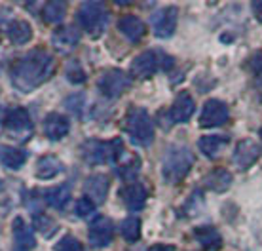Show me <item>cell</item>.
<instances>
[{"label": "cell", "instance_id": "obj_1", "mask_svg": "<svg viewBox=\"0 0 262 251\" xmlns=\"http://www.w3.org/2000/svg\"><path fill=\"white\" fill-rule=\"evenodd\" d=\"M53 71H55V59L52 53L46 50H33L13 63L10 74L13 86L19 92L27 93L50 80Z\"/></svg>", "mask_w": 262, "mask_h": 251}, {"label": "cell", "instance_id": "obj_2", "mask_svg": "<svg viewBox=\"0 0 262 251\" xmlns=\"http://www.w3.org/2000/svg\"><path fill=\"white\" fill-rule=\"evenodd\" d=\"M194 152L188 147H173L167 151L162 164V175L167 185L181 183L194 165Z\"/></svg>", "mask_w": 262, "mask_h": 251}, {"label": "cell", "instance_id": "obj_3", "mask_svg": "<svg viewBox=\"0 0 262 251\" xmlns=\"http://www.w3.org/2000/svg\"><path fill=\"white\" fill-rule=\"evenodd\" d=\"M124 154L122 139H111V141H99L90 139L82 143V158L92 165L99 164H114Z\"/></svg>", "mask_w": 262, "mask_h": 251}, {"label": "cell", "instance_id": "obj_4", "mask_svg": "<svg viewBox=\"0 0 262 251\" xmlns=\"http://www.w3.org/2000/svg\"><path fill=\"white\" fill-rule=\"evenodd\" d=\"M171 65H173V59L167 53L148 50V52L139 53L137 57L133 59V63H131V74L137 76V78H146V76H152L158 69L167 71V69H171Z\"/></svg>", "mask_w": 262, "mask_h": 251}, {"label": "cell", "instance_id": "obj_5", "mask_svg": "<svg viewBox=\"0 0 262 251\" xmlns=\"http://www.w3.org/2000/svg\"><path fill=\"white\" fill-rule=\"evenodd\" d=\"M127 133H129L131 141H135L137 145L146 147L154 141V124H152V118L144 109L135 107L129 111V114H127Z\"/></svg>", "mask_w": 262, "mask_h": 251}, {"label": "cell", "instance_id": "obj_6", "mask_svg": "<svg viewBox=\"0 0 262 251\" xmlns=\"http://www.w3.org/2000/svg\"><path fill=\"white\" fill-rule=\"evenodd\" d=\"M78 23L84 31L97 36L106 29L108 12L101 2H84L78 10Z\"/></svg>", "mask_w": 262, "mask_h": 251}, {"label": "cell", "instance_id": "obj_7", "mask_svg": "<svg viewBox=\"0 0 262 251\" xmlns=\"http://www.w3.org/2000/svg\"><path fill=\"white\" fill-rule=\"evenodd\" d=\"M99 90L103 95L106 97H120L122 93L127 92V88L131 86V76L124 71H120V69H112V71H106L97 82Z\"/></svg>", "mask_w": 262, "mask_h": 251}, {"label": "cell", "instance_id": "obj_8", "mask_svg": "<svg viewBox=\"0 0 262 251\" xmlns=\"http://www.w3.org/2000/svg\"><path fill=\"white\" fill-rule=\"evenodd\" d=\"M4 128L12 133L13 137H17V139H29L34 130L33 120H31L29 113H27L25 109H21V107L12 109V111L6 114V118H4Z\"/></svg>", "mask_w": 262, "mask_h": 251}, {"label": "cell", "instance_id": "obj_9", "mask_svg": "<svg viewBox=\"0 0 262 251\" xmlns=\"http://www.w3.org/2000/svg\"><path fill=\"white\" fill-rule=\"evenodd\" d=\"M230 118L228 105L221 99H209L202 109L200 114V126L202 128H219L224 126Z\"/></svg>", "mask_w": 262, "mask_h": 251}, {"label": "cell", "instance_id": "obj_10", "mask_svg": "<svg viewBox=\"0 0 262 251\" xmlns=\"http://www.w3.org/2000/svg\"><path fill=\"white\" fill-rule=\"evenodd\" d=\"M152 31L158 38H169L177 29V8H162L152 13L150 17Z\"/></svg>", "mask_w": 262, "mask_h": 251}, {"label": "cell", "instance_id": "obj_11", "mask_svg": "<svg viewBox=\"0 0 262 251\" xmlns=\"http://www.w3.org/2000/svg\"><path fill=\"white\" fill-rule=\"evenodd\" d=\"M258 158H260V147L253 139H243V141H239L234 154H232V160L237 165V170H249L251 165L256 164Z\"/></svg>", "mask_w": 262, "mask_h": 251}, {"label": "cell", "instance_id": "obj_12", "mask_svg": "<svg viewBox=\"0 0 262 251\" xmlns=\"http://www.w3.org/2000/svg\"><path fill=\"white\" fill-rule=\"evenodd\" d=\"M90 244L93 247H106L111 245L112 238H114V225L111 219L106 217H97L90 225V232H88Z\"/></svg>", "mask_w": 262, "mask_h": 251}, {"label": "cell", "instance_id": "obj_13", "mask_svg": "<svg viewBox=\"0 0 262 251\" xmlns=\"http://www.w3.org/2000/svg\"><path fill=\"white\" fill-rule=\"evenodd\" d=\"M194 113H196L194 97L188 92H181L173 101V107H171V120L175 124H186Z\"/></svg>", "mask_w": 262, "mask_h": 251}, {"label": "cell", "instance_id": "obj_14", "mask_svg": "<svg viewBox=\"0 0 262 251\" xmlns=\"http://www.w3.org/2000/svg\"><path fill=\"white\" fill-rule=\"evenodd\" d=\"M80 31L76 27L72 25H63L59 29H55L52 34V44L55 50H59V52H71L74 48L78 46L80 42Z\"/></svg>", "mask_w": 262, "mask_h": 251}, {"label": "cell", "instance_id": "obj_15", "mask_svg": "<svg viewBox=\"0 0 262 251\" xmlns=\"http://www.w3.org/2000/svg\"><path fill=\"white\" fill-rule=\"evenodd\" d=\"M108 189H111V181L106 175H92V177L85 179L84 183L85 198L92 200L93 204H103L106 200Z\"/></svg>", "mask_w": 262, "mask_h": 251}, {"label": "cell", "instance_id": "obj_16", "mask_svg": "<svg viewBox=\"0 0 262 251\" xmlns=\"http://www.w3.org/2000/svg\"><path fill=\"white\" fill-rule=\"evenodd\" d=\"M69 130H71V122L63 114L52 113L44 120V133L50 141H61L69 133Z\"/></svg>", "mask_w": 262, "mask_h": 251}, {"label": "cell", "instance_id": "obj_17", "mask_svg": "<svg viewBox=\"0 0 262 251\" xmlns=\"http://www.w3.org/2000/svg\"><path fill=\"white\" fill-rule=\"evenodd\" d=\"M146 196H148L146 189L141 183H131L125 189H122V200H124V204L129 210H133V212L143 210L144 204H146Z\"/></svg>", "mask_w": 262, "mask_h": 251}, {"label": "cell", "instance_id": "obj_18", "mask_svg": "<svg viewBox=\"0 0 262 251\" xmlns=\"http://www.w3.org/2000/svg\"><path fill=\"white\" fill-rule=\"evenodd\" d=\"M118 29L120 33L124 34L127 40H131V42H139L144 36V33H146V27H144V23L139 19L137 15H124V17H120Z\"/></svg>", "mask_w": 262, "mask_h": 251}, {"label": "cell", "instance_id": "obj_19", "mask_svg": "<svg viewBox=\"0 0 262 251\" xmlns=\"http://www.w3.org/2000/svg\"><path fill=\"white\" fill-rule=\"evenodd\" d=\"M205 189L211 192H224L228 191L230 185H232V173L224 168H215L213 172H209L205 175V181H203Z\"/></svg>", "mask_w": 262, "mask_h": 251}, {"label": "cell", "instance_id": "obj_20", "mask_svg": "<svg viewBox=\"0 0 262 251\" xmlns=\"http://www.w3.org/2000/svg\"><path fill=\"white\" fill-rule=\"evenodd\" d=\"M13 238H15L17 247H21V249H31L36 244L33 228H31V225H27L23 217L13 219Z\"/></svg>", "mask_w": 262, "mask_h": 251}, {"label": "cell", "instance_id": "obj_21", "mask_svg": "<svg viewBox=\"0 0 262 251\" xmlns=\"http://www.w3.org/2000/svg\"><path fill=\"white\" fill-rule=\"evenodd\" d=\"M27 160V151L17 147L0 145V164L10 170H21Z\"/></svg>", "mask_w": 262, "mask_h": 251}, {"label": "cell", "instance_id": "obj_22", "mask_svg": "<svg viewBox=\"0 0 262 251\" xmlns=\"http://www.w3.org/2000/svg\"><path fill=\"white\" fill-rule=\"evenodd\" d=\"M194 236L205 249L209 251L221 249V245H223V238H221V234H219L215 226H198V228H194Z\"/></svg>", "mask_w": 262, "mask_h": 251}, {"label": "cell", "instance_id": "obj_23", "mask_svg": "<svg viewBox=\"0 0 262 251\" xmlns=\"http://www.w3.org/2000/svg\"><path fill=\"white\" fill-rule=\"evenodd\" d=\"M228 135H207V137H202L198 141V147L207 158H216L223 152L224 147L228 145Z\"/></svg>", "mask_w": 262, "mask_h": 251}, {"label": "cell", "instance_id": "obj_24", "mask_svg": "<svg viewBox=\"0 0 262 251\" xmlns=\"http://www.w3.org/2000/svg\"><path fill=\"white\" fill-rule=\"evenodd\" d=\"M8 38L12 40L15 46H23L33 38V27L23 19H15L8 25Z\"/></svg>", "mask_w": 262, "mask_h": 251}, {"label": "cell", "instance_id": "obj_25", "mask_svg": "<svg viewBox=\"0 0 262 251\" xmlns=\"http://www.w3.org/2000/svg\"><path fill=\"white\" fill-rule=\"evenodd\" d=\"M63 172V164L59 162V158H55L52 154H46V156H42L38 160V164H36V177L38 179H53L55 175H59Z\"/></svg>", "mask_w": 262, "mask_h": 251}, {"label": "cell", "instance_id": "obj_26", "mask_svg": "<svg viewBox=\"0 0 262 251\" xmlns=\"http://www.w3.org/2000/svg\"><path fill=\"white\" fill-rule=\"evenodd\" d=\"M69 200H71V186L67 185V183L46 191V202L52 207H55V210H65Z\"/></svg>", "mask_w": 262, "mask_h": 251}, {"label": "cell", "instance_id": "obj_27", "mask_svg": "<svg viewBox=\"0 0 262 251\" xmlns=\"http://www.w3.org/2000/svg\"><path fill=\"white\" fill-rule=\"evenodd\" d=\"M67 13V4L61 2V0H52V2H46L44 8H42V17L48 25H57L63 21Z\"/></svg>", "mask_w": 262, "mask_h": 251}, {"label": "cell", "instance_id": "obj_28", "mask_svg": "<svg viewBox=\"0 0 262 251\" xmlns=\"http://www.w3.org/2000/svg\"><path fill=\"white\" fill-rule=\"evenodd\" d=\"M120 234L124 236L125 242H137L141 238V221L137 217H127L122 221V225H120Z\"/></svg>", "mask_w": 262, "mask_h": 251}, {"label": "cell", "instance_id": "obj_29", "mask_svg": "<svg viewBox=\"0 0 262 251\" xmlns=\"http://www.w3.org/2000/svg\"><path fill=\"white\" fill-rule=\"evenodd\" d=\"M34 225H36V228L40 231V234H42V236H46V238H50L53 232L57 231V225H55L48 215H44V213L34 215Z\"/></svg>", "mask_w": 262, "mask_h": 251}, {"label": "cell", "instance_id": "obj_30", "mask_svg": "<svg viewBox=\"0 0 262 251\" xmlns=\"http://www.w3.org/2000/svg\"><path fill=\"white\" fill-rule=\"evenodd\" d=\"M67 78L71 80V82H74V84H82L85 80L84 69L80 67L78 61H71V63L67 65Z\"/></svg>", "mask_w": 262, "mask_h": 251}, {"label": "cell", "instance_id": "obj_31", "mask_svg": "<svg viewBox=\"0 0 262 251\" xmlns=\"http://www.w3.org/2000/svg\"><path fill=\"white\" fill-rule=\"evenodd\" d=\"M53 251H84V247H82V244L74 236H63L55 244V249Z\"/></svg>", "mask_w": 262, "mask_h": 251}, {"label": "cell", "instance_id": "obj_32", "mask_svg": "<svg viewBox=\"0 0 262 251\" xmlns=\"http://www.w3.org/2000/svg\"><path fill=\"white\" fill-rule=\"evenodd\" d=\"M93 212H95V204H93L92 200L85 198V196L76 202V215L78 217H90Z\"/></svg>", "mask_w": 262, "mask_h": 251}, {"label": "cell", "instance_id": "obj_33", "mask_svg": "<svg viewBox=\"0 0 262 251\" xmlns=\"http://www.w3.org/2000/svg\"><path fill=\"white\" fill-rule=\"evenodd\" d=\"M148 251H175V247L167 244H156V245H152Z\"/></svg>", "mask_w": 262, "mask_h": 251}, {"label": "cell", "instance_id": "obj_34", "mask_svg": "<svg viewBox=\"0 0 262 251\" xmlns=\"http://www.w3.org/2000/svg\"><path fill=\"white\" fill-rule=\"evenodd\" d=\"M256 238L260 240V244H262V213L258 215V219H256Z\"/></svg>", "mask_w": 262, "mask_h": 251}, {"label": "cell", "instance_id": "obj_35", "mask_svg": "<svg viewBox=\"0 0 262 251\" xmlns=\"http://www.w3.org/2000/svg\"><path fill=\"white\" fill-rule=\"evenodd\" d=\"M253 10H255L256 17L262 21V2H255V4H253Z\"/></svg>", "mask_w": 262, "mask_h": 251}, {"label": "cell", "instance_id": "obj_36", "mask_svg": "<svg viewBox=\"0 0 262 251\" xmlns=\"http://www.w3.org/2000/svg\"><path fill=\"white\" fill-rule=\"evenodd\" d=\"M256 88H258V95H260V101H262V73L258 74V80H256Z\"/></svg>", "mask_w": 262, "mask_h": 251}, {"label": "cell", "instance_id": "obj_37", "mask_svg": "<svg viewBox=\"0 0 262 251\" xmlns=\"http://www.w3.org/2000/svg\"><path fill=\"white\" fill-rule=\"evenodd\" d=\"M13 251H29V249H21V247H15Z\"/></svg>", "mask_w": 262, "mask_h": 251}, {"label": "cell", "instance_id": "obj_38", "mask_svg": "<svg viewBox=\"0 0 262 251\" xmlns=\"http://www.w3.org/2000/svg\"><path fill=\"white\" fill-rule=\"evenodd\" d=\"M0 191H2V181H0Z\"/></svg>", "mask_w": 262, "mask_h": 251}, {"label": "cell", "instance_id": "obj_39", "mask_svg": "<svg viewBox=\"0 0 262 251\" xmlns=\"http://www.w3.org/2000/svg\"><path fill=\"white\" fill-rule=\"evenodd\" d=\"M260 139H262V128H260Z\"/></svg>", "mask_w": 262, "mask_h": 251}]
</instances>
